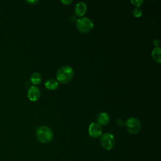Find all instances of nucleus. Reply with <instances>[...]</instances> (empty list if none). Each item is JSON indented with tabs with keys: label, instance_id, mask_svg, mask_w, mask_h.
<instances>
[{
	"label": "nucleus",
	"instance_id": "13",
	"mask_svg": "<svg viewBox=\"0 0 161 161\" xmlns=\"http://www.w3.org/2000/svg\"><path fill=\"white\" fill-rule=\"evenodd\" d=\"M133 14L135 17L139 18L142 16V14H143L142 9L140 7H136L133 10Z\"/></svg>",
	"mask_w": 161,
	"mask_h": 161
},
{
	"label": "nucleus",
	"instance_id": "5",
	"mask_svg": "<svg viewBox=\"0 0 161 161\" xmlns=\"http://www.w3.org/2000/svg\"><path fill=\"white\" fill-rule=\"evenodd\" d=\"M127 130L131 134H136L141 130V123L140 120L135 117L129 118L126 121Z\"/></svg>",
	"mask_w": 161,
	"mask_h": 161
},
{
	"label": "nucleus",
	"instance_id": "9",
	"mask_svg": "<svg viewBox=\"0 0 161 161\" xmlns=\"http://www.w3.org/2000/svg\"><path fill=\"white\" fill-rule=\"evenodd\" d=\"M87 10L86 4L84 2H79L77 3L75 7V13L77 16H83Z\"/></svg>",
	"mask_w": 161,
	"mask_h": 161
},
{
	"label": "nucleus",
	"instance_id": "1",
	"mask_svg": "<svg viewBox=\"0 0 161 161\" xmlns=\"http://www.w3.org/2000/svg\"><path fill=\"white\" fill-rule=\"evenodd\" d=\"M74 75V71L71 67L64 65L58 69L57 72V79L61 83L66 84L72 79Z\"/></svg>",
	"mask_w": 161,
	"mask_h": 161
},
{
	"label": "nucleus",
	"instance_id": "17",
	"mask_svg": "<svg viewBox=\"0 0 161 161\" xmlns=\"http://www.w3.org/2000/svg\"><path fill=\"white\" fill-rule=\"evenodd\" d=\"M26 2L28 3H29V4H34V3H37L38 1H37V0H30V1L28 0V1H26Z\"/></svg>",
	"mask_w": 161,
	"mask_h": 161
},
{
	"label": "nucleus",
	"instance_id": "16",
	"mask_svg": "<svg viewBox=\"0 0 161 161\" xmlns=\"http://www.w3.org/2000/svg\"><path fill=\"white\" fill-rule=\"evenodd\" d=\"M72 0H65V1H64V0H62V1H61V2L62 3H64V4H65V5H67V4H69L70 3H72Z\"/></svg>",
	"mask_w": 161,
	"mask_h": 161
},
{
	"label": "nucleus",
	"instance_id": "4",
	"mask_svg": "<svg viewBox=\"0 0 161 161\" xmlns=\"http://www.w3.org/2000/svg\"><path fill=\"white\" fill-rule=\"evenodd\" d=\"M100 143L104 149L110 150L115 145V138L111 133H106L101 135L100 138Z\"/></svg>",
	"mask_w": 161,
	"mask_h": 161
},
{
	"label": "nucleus",
	"instance_id": "3",
	"mask_svg": "<svg viewBox=\"0 0 161 161\" xmlns=\"http://www.w3.org/2000/svg\"><path fill=\"white\" fill-rule=\"evenodd\" d=\"M76 27L80 32L87 33L92 30L94 28V23L90 18L83 17L77 20Z\"/></svg>",
	"mask_w": 161,
	"mask_h": 161
},
{
	"label": "nucleus",
	"instance_id": "8",
	"mask_svg": "<svg viewBox=\"0 0 161 161\" xmlns=\"http://www.w3.org/2000/svg\"><path fill=\"white\" fill-rule=\"evenodd\" d=\"M97 120V123L100 126H104V125H106L109 122L110 116L107 113L102 112L100 114H99Z\"/></svg>",
	"mask_w": 161,
	"mask_h": 161
},
{
	"label": "nucleus",
	"instance_id": "6",
	"mask_svg": "<svg viewBox=\"0 0 161 161\" xmlns=\"http://www.w3.org/2000/svg\"><path fill=\"white\" fill-rule=\"evenodd\" d=\"M89 134L92 138H98L102 134L101 126L97 123H92L89 127Z\"/></svg>",
	"mask_w": 161,
	"mask_h": 161
},
{
	"label": "nucleus",
	"instance_id": "11",
	"mask_svg": "<svg viewBox=\"0 0 161 161\" xmlns=\"http://www.w3.org/2000/svg\"><path fill=\"white\" fill-rule=\"evenodd\" d=\"M42 80V75L39 72H33L31 77H30V80L31 83L34 85H38L39 84Z\"/></svg>",
	"mask_w": 161,
	"mask_h": 161
},
{
	"label": "nucleus",
	"instance_id": "14",
	"mask_svg": "<svg viewBox=\"0 0 161 161\" xmlns=\"http://www.w3.org/2000/svg\"><path fill=\"white\" fill-rule=\"evenodd\" d=\"M143 0H134V1H131V3L136 6V7H140L141 5H142V4L143 3Z\"/></svg>",
	"mask_w": 161,
	"mask_h": 161
},
{
	"label": "nucleus",
	"instance_id": "2",
	"mask_svg": "<svg viewBox=\"0 0 161 161\" xmlns=\"http://www.w3.org/2000/svg\"><path fill=\"white\" fill-rule=\"evenodd\" d=\"M36 136L40 142L47 143L52 141L53 134L52 129L48 126H40L36 130Z\"/></svg>",
	"mask_w": 161,
	"mask_h": 161
},
{
	"label": "nucleus",
	"instance_id": "10",
	"mask_svg": "<svg viewBox=\"0 0 161 161\" xmlns=\"http://www.w3.org/2000/svg\"><path fill=\"white\" fill-rule=\"evenodd\" d=\"M58 82L57 80L53 79H49L47 80V81L45 83V87L50 91H53L57 89L58 87Z\"/></svg>",
	"mask_w": 161,
	"mask_h": 161
},
{
	"label": "nucleus",
	"instance_id": "18",
	"mask_svg": "<svg viewBox=\"0 0 161 161\" xmlns=\"http://www.w3.org/2000/svg\"><path fill=\"white\" fill-rule=\"evenodd\" d=\"M108 161H113V160H108Z\"/></svg>",
	"mask_w": 161,
	"mask_h": 161
},
{
	"label": "nucleus",
	"instance_id": "7",
	"mask_svg": "<svg viewBox=\"0 0 161 161\" xmlns=\"http://www.w3.org/2000/svg\"><path fill=\"white\" fill-rule=\"evenodd\" d=\"M27 96L30 101H36L40 96V91L39 88L35 86H31L28 90Z\"/></svg>",
	"mask_w": 161,
	"mask_h": 161
},
{
	"label": "nucleus",
	"instance_id": "15",
	"mask_svg": "<svg viewBox=\"0 0 161 161\" xmlns=\"http://www.w3.org/2000/svg\"><path fill=\"white\" fill-rule=\"evenodd\" d=\"M154 45L156 46V47H160V41L159 40V39H155L153 42Z\"/></svg>",
	"mask_w": 161,
	"mask_h": 161
},
{
	"label": "nucleus",
	"instance_id": "12",
	"mask_svg": "<svg viewBox=\"0 0 161 161\" xmlns=\"http://www.w3.org/2000/svg\"><path fill=\"white\" fill-rule=\"evenodd\" d=\"M152 56L153 60L158 63L161 62V57H160V48L155 47L153 49L152 52Z\"/></svg>",
	"mask_w": 161,
	"mask_h": 161
}]
</instances>
